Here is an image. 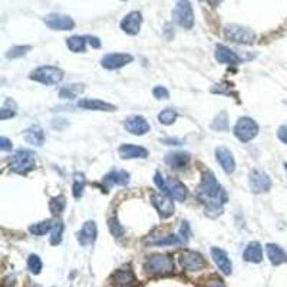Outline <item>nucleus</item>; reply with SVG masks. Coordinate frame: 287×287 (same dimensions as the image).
<instances>
[{
    "label": "nucleus",
    "mask_w": 287,
    "mask_h": 287,
    "mask_svg": "<svg viewBox=\"0 0 287 287\" xmlns=\"http://www.w3.org/2000/svg\"><path fill=\"white\" fill-rule=\"evenodd\" d=\"M215 158L227 174H233L234 170H235V161H234L233 154L230 153L225 147L215 148Z\"/></svg>",
    "instance_id": "obj_17"
},
{
    "label": "nucleus",
    "mask_w": 287,
    "mask_h": 287,
    "mask_svg": "<svg viewBox=\"0 0 287 287\" xmlns=\"http://www.w3.org/2000/svg\"><path fill=\"white\" fill-rule=\"evenodd\" d=\"M179 243H182L181 237L172 234V235H165V237H162L160 240H151L150 244H155V246H175V244H179Z\"/></svg>",
    "instance_id": "obj_34"
},
{
    "label": "nucleus",
    "mask_w": 287,
    "mask_h": 287,
    "mask_svg": "<svg viewBox=\"0 0 287 287\" xmlns=\"http://www.w3.org/2000/svg\"><path fill=\"white\" fill-rule=\"evenodd\" d=\"M86 36H72L66 40V45L69 47V51L75 52V54H81L85 52L86 47Z\"/></svg>",
    "instance_id": "obj_28"
},
{
    "label": "nucleus",
    "mask_w": 287,
    "mask_h": 287,
    "mask_svg": "<svg viewBox=\"0 0 287 287\" xmlns=\"http://www.w3.org/2000/svg\"><path fill=\"white\" fill-rule=\"evenodd\" d=\"M284 168H286V172H287V164H284Z\"/></svg>",
    "instance_id": "obj_50"
},
{
    "label": "nucleus",
    "mask_w": 287,
    "mask_h": 287,
    "mask_svg": "<svg viewBox=\"0 0 287 287\" xmlns=\"http://www.w3.org/2000/svg\"><path fill=\"white\" fill-rule=\"evenodd\" d=\"M46 26L52 30H72L75 27V22L69 16L52 13L45 18Z\"/></svg>",
    "instance_id": "obj_11"
},
{
    "label": "nucleus",
    "mask_w": 287,
    "mask_h": 287,
    "mask_svg": "<svg viewBox=\"0 0 287 287\" xmlns=\"http://www.w3.org/2000/svg\"><path fill=\"white\" fill-rule=\"evenodd\" d=\"M30 49H32V46H15V47L9 49V52L6 54V58L8 59H18V58H22L23 55H26Z\"/></svg>",
    "instance_id": "obj_37"
},
{
    "label": "nucleus",
    "mask_w": 287,
    "mask_h": 287,
    "mask_svg": "<svg viewBox=\"0 0 287 287\" xmlns=\"http://www.w3.org/2000/svg\"><path fill=\"white\" fill-rule=\"evenodd\" d=\"M27 269L30 270V273L33 274H39L40 270H42V260L39 256L36 254H30L29 259H27Z\"/></svg>",
    "instance_id": "obj_36"
},
{
    "label": "nucleus",
    "mask_w": 287,
    "mask_h": 287,
    "mask_svg": "<svg viewBox=\"0 0 287 287\" xmlns=\"http://www.w3.org/2000/svg\"><path fill=\"white\" fill-rule=\"evenodd\" d=\"M104 181L115 185H126L129 182V174L124 170H114L105 175Z\"/></svg>",
    "instance_id": "obj_26"
},
{
    "label": "nucleus",
    "mask_w": 287,
    "mask_h": 287,
    "mask_svg": "<svg viewBox=\"0 0 287 287\" xmlns=\"http://www.w3.org/2000/svg\"><path fill=\"white\" fill-rule=\"evenodd\" d=\"M154 181L157 184V187L160 189H162L168 197H171L175 201H184L187 198V189L185 187L177 181V179H165L162 177L161 172H157L155 177H154Z\"/></svg>",
    "instance_id": "obj_3"
},
{
    "label": "nucleus",
    "mask_w": 287,
    "mask_h": 287,
    "mask_svg": "<svg viewBox=\"0 0 287 287\" xmlns=\"http://www.w3.org/2000/svg\"><path fill=\"white\" fill-rule=\"evenodd\" d=\"M65 206H66V201H65V197H63V196L55 197L49 201V210H51V213L54 215L61 214L63 211V208H65Z\"/></svg>",
    "instance_id": "obj_31"
},
{
    "label": "nucleus",
    "mask_w": 287,
    "mask_h": 287,
    "mask_svg": "<svg viewBox=\"0 0 287 287\" xmlns=\"http://www.w3.org/2000/svg\"><path fill=\"white\" fill-rule=\"evenodd\" d=\"M189 161V154L188 153H171L167 154L165 157V162L172 167V168H184Z\"/></svg>",
    "instance_id": "obj_25"
},
{
    "label": "nucleus",
    "mask_w": 287,
    "mask_h": 287,
    "mask_svg": "<svg viewBox=\"0 0 287 287\" xmlns=\"http://www.w3.org/2000/svg\"><path fill=\"white\" fill-rule=\"evenodd\" d=\"M244 260L249 263H260L263 260V249L259 243H250L243 253Z\"/></svg>",
    "instance_id": "obj_24"
},
{
    "label": "nucleus",
    "mask_w": 287,
    "mask_h": 287,
    "mask_svg": "<svg viewBox=\"0 0 287 287\" xmlns=\"http://www.w3.org/2000/svg\"><path fill=\"white\" fill-rule=\"evenodd\" d=\"M259 134V125L254 119L251 118H240L238 122L234 126V135L237 136V139H240L242 142H249L253 138H256V135Z\"/></svg>",
    "instance_id": "obj_6"
},
{
    "label": "nucleus",
    "mask_w": 287,
    "mask_h": 287,
    "mask_svg": "<svg viewBox=\"0 0 287 287\" xmlns=\"http://www.w3.org/2000/svg\"><path fill=\"white\" fill-rule=\"evenodd\" d=\"M35 154L32 153L30 150L20 148L10 158V168L15 172H18V174H26L27 171H30L35 167Z\"/></svg>",
    "instance_id": "obj_4"
},
{
    "label": "nucleus",
    "mask_w": 287,
    "mask_h": 287,
    "mask_svg": "<svg viewBox=\"0 0 287 287\" xmlns=\"http://www.w3.org/2000/svg\"><path fill=\"white\" fill-rule=\"evenodd\" d=\"M52 230V221L51 220H45V221H40L37 224H33L29 227V231L35 235H45L46 233H49Z\"/></svg>",
    "instance_id": "obj_30"
},
{
    "label": "nucleus",
    "mask_w": 287,
    "mask_h": 287,
    "mask_svg": "<svg viewBox=\"0 0 287 287\" xmlns=\"http://www.w3.org/2000/svg\"><path fill=\"white\" fill-rule=\"evenodd\" d=\"M227 126H228V122H227V115L223 112V114H220V115L214 119V122H213V128H214V129H218V131H224V129H227Z\"/></svg>",
    "instance_id": "obj_40"
},
{
    "label": "nucleus",
    "mask_w": 287,
    "mask_h": 287,
    "mask_svg": "<svg viewBox=\"0 0 287 287\" xmlns=\"http://www.w3.org/2000/svg\"><path fill=\"white\" fill-rule=\"evenodd\" d=\"M144 269L154 276H167L174 271V261L167 254H153L147 259Z\"/></svg>",
    "instance_id": "obj_2"
},
{
    "label": "nucleus",
    "mask_w": 287,
    "mask_h": 287,
    "mask_svg": "<svg viewBox=\"0 0 287 287\" xmlns=\"http://www.w3.org/2000/svg\"><path fill=\"white\" fill-rule=\"evenodd\" d=\"M162 142L165 144V145H179V144H182L181 139H175V138H168V139H164Z\"/></svg>",
    "instance_id": "obj_47"
},
{
    "label": "nucleus",
    "mask_w": 287,
    "mask_h": 287,
    "mask_svg": "<svg viewBox=\"0 0 287 287\" xmlns=\"http://www.w3.org/2000/svg\"><path fill=\"white\" fill-rule=\"evenodd\" d=\"M215 59L220 63H225V65H237V63H240L238 55L224 45L215 46Z\"/></svg>",
    "instance_id": "obj_20"
},
{
    "label": "nucleus",
    "mask_w": 287,
    "mask_h": 287,
    "mask_svg": "<svg viewBox=\"0 0 287 287\" xmlns=\"http://www.w3.org/2000/svg\"><path fill=\"white\" fill-rule=\"evenodd\" d=\"M129 62H132V56L128 54H108L101 59V65L107 69H119Z\"/></svg>",
    "instance_id": "obj_12"
},
{
    "label": "nucleus",
    "mask_w": 287,
    "mask_h": 287,
    "mask_svg": "<svg viewBox=\"0 0 287 287\" xmlns=\"http://www.w3.org/2000/svg\"><path fill=\"white\" fill-rule=\"evenodd\" d=\"M198 200L206 206L208 214L217 215L223 211V206L227 203V194L224 188L217 182L213 172H206L203 175L201 184L197 188Z\"/></svg>",
    "instance_id": "obj_1"
},
{
    "label": "nucleus",
    "mask_w": 287,
    "mask_h": 287,
    "mask_svg": "<svg viewBox=\"0 0 287 287\" xmlns=\"http://www.w3.org/2000/svg\"><path fill=\"white\" fill-rule=\"evenodd\" d=\"M30 79L45 85H56L63 79V72L56 66H40L30 73Z\"/></svg>",
    "instance_id": "obj_5"
},
{
    "label": "nucleus",
    "mask_w": 287,
    "mask_h": 287,
    "mask_svg": "<svg viewBox=\"0 0 287 287\" xmlns=\"http://www.w3.org/2000/svg\"><path fill=\"white\" fill-rule=\"evenodd\" d=\"M277 136L281 142L287 144V125H281L280 128H278Z\"/></svg>",
    "instance_id": "obj_43"
},
{
    "label": "nucleus",
    "mask_w": 287,
    "mask_h": 287,
    "mask_svg": "<svg viewBox=\"0 0 287 287\" xmlns=\"http://www.w3.org/2000/svg\"><path fill=\"white\" fill-rule=\"evenodd\" d=\"M266 251H267V256H269L270 263L273 266H280L283 263L287 261V253L280 246L277 244H267L266 246Z\"/></svg>",
    "instance_id": "obj_22"
},
{
    "label": "nucleus",
    "mask_w": 287,
    "mask_h": 287,
    "mask_svg": "<svg viewBox=\"0 0 287 287\" xmlns=\"http://www.w3.org/2000/svg\"><path fill=\"white\" fill-rule=\"evenodd\" d=\"M225 37L233 40L235 43L243 45H251L256 40V33L249 27L238 26V25H228L224 29Z\"/></svg>",
    "instance_id": "obj_8"
},
{
    "label": "nucleus",
    "mask_w": 287,
    "mask_h": 287,
    "mask_svg": "<svg viewBox=\"0 0 287 287\" xmlns=\"http://www.w3.org/2000/svg\"><path fill=\"white\" fill-rule=\"evenodd\" d=\"M62 233H63V224L59 221L58 224L54 227V231H52V237H51V244L58 246L59 243L62 242Z\"/></svg>",
    "instance_id": "obj_39"
},
{
    "label": "nucleus",
    "mask_w": 287,
    "mask_h": 287,
    "mask_svg": "<svg viewBox=\"0 0 287 287\" xmlns=\"http://www.w3.org/2000/svg\"><path fill=\"white\" fill-rule=\"evenodd\" d=\"M73 197L75 198H81L83 196V189H85V178L83 175H79L76 174L75 175V181H73Z\"/></svg>",
    "instance_id": "obj_35"
},
{
    "label": "nucleus",
    "mask_w": 287,
    "mask_h": 287,
    "mask_svg": "<svg viewBox=\"0 0 287 287\" xmlns=\"http://www.w3.org/2000/svg\"><path fill=\"white\" fill-rule=\"evenodd\" d=\"M142 15L139 12H131L121 20V29L128 35H136L141 29Z\"/></svg>",
    "instance_id": "obj_13"
},
{
    "label": "nucleus",
    "mask_w": 287,
    "mask_h": 287,
    "mask_svg": "<svg viewBox=\"0 0 287 287\" xmlns=\"http://www.w3.org/2000/svg\"><path fill=\"white\" fill-rule=\"evenodd\" d=\"M12 107H16V105H15V102H13L12 99H6L5 105H3L2 109H0V119H2V121H5V119H8V118L15 117L16 109H15V108L12 109Z\"/></svg>",
    "instance_id": "obj_33"
},
{
    "label": "nucleus",
    "mask_w": 287,
    "mask_h": 287,
    "mask_svg": "<svg viewBox=\"0 0 287 287\" xmlns=\"http://www.w3.org/2000/svg\"><path fill=\"white\" fill-rule=\"evenodd\" d=\"M125 129L132 135H145L150 131V124L147 122V119L144 117H129L125 121Z\"/></svg>",
    "instance_id": "obj_16"
},
{
    "label": "nucleus",
    "mask_w": 287,
    "mask_h": 287,
    "mask_svg": "<svg viewBox=\"0 0 287 287\" xmlns=\"http://www.w3.org/2000/svg\"><path fill=\"white\" fill-rule=\"evenodd\" d=\"M153 204L162 218H168L174 214V203H172V198L168 197V196L154 194Z\"/></svg>",
    "instance_id": "obj_14"
},
{
    "label": "nucleus",
    "mask_w": 287,
    "mask_h": 287,
    "mask_svg": "<svg viewBox=\"0 0 287 287\" xmlns=\"http://www.w3.org/2000/svg\"><path fill=\"white\" fill-rule=\"evenodd\" d=\"M179 263H181V266L187 271H200V270L206 269L207 266L204 257L200 253L189 250H185L184 253H181Z\"/></svg>",
    "instance_id": "obj_9"
},
{
    "label": "nucleus",
    "mask_w": 287,
    "mask_h": 287,
    "mask_svg": "<svg viewBox=\"0 0 287 287\" xmlns=\"http://www.w3.org/2000/svg\"><path fill=\"white\" fill-rule=\"evenodd\" d=\"M154 97L157 99H168L170 98V92L167 88H164V86H155L153 90Z\"/></svg>",
    "instance_id": "obj_41"
},
{
    "label": "nucleus",
    "mask_w": 287,
    "mask_h": 287,
    "mask_svg": "<svg viewBox=\"0 0 287 287\" xmlns=\"http://www.w3.org/2000/svg\"><path fill=\"white\" fill-rule=\"evenodd\" d=\"M174 20L178 23L179 26L184 29H193L194 26V12L193 6L188 0H179L172 12Z\"/></svg>",
    "instance_id": "obj_7"
},
{
    "label": "nucleus",
    "mask_w": 287,
    "mask_h": 287,
    "mask_svg": "<svg viewBox=\"0 0 287 287\" xmlns=\"http://www.w3.org/2000/svg\"><path fill=\"white\" fill-rule=\"evenodd\" d=\"M86 40L89 42V45L92 46V47H95V49L101 47V40H99L98 37H95V36H86Z\"/></svg>",
    "instance_id": "obj_45"
},
{
    "label": "nucleus",
    "mask_w": 287,
    "mask_h": 287,
    "mask_svg": "<svg viewBox=\"0 0 287 287\" xmlns=\"http://www.w3.org/2000/svg\"><path fill=\"white\" fill-rule=\"evenodd\" d=\"M32 287H42V286H39V284H35V286H32Z\"/></svg>",
    "instance_id": "obj_49"
},
{
    "label": "nucleus",
    "mask_w": 287,
    "mask_h": 287,
    "mask_svg": "<svg viewBox=\"0 0 287 287\" xmlns=\"http://www.w3.org/2000/svg\"><path fill=\"white\" fill-rule=\"evenodd\" d=\"M270 187H271V179L264 171L254 170L251 172L250 188L253 193H257V194L266 193V191H269Z\"/></svg>",
    "instance_id": "obj_10"
},
{
    "label": "nucleus",
    "mask_w": 287,
    "mask_h": 287,
    "mask_svg": "<svg viewBox=\"0 0 287 287\" xmlns=\"http://www.w3.org/2000/svg\"><path fill=\"white\" fill-rule=\"evenodd\" d=\"M179 237H181L182 243H185L187 240H188V237H189L188 223H182V225H181V231H179Z\"/></svg>",
    "instance_id": "obj_42"
},
{
    "label": "nucleus",
    "mask_w": 287,
    "mask_h": 287,
    "mask_svg": "<svg viewBox=\"0 0 287 287\" xmlns=\"http://www.w3.org/2000/svg\"><path fill=\"white\" fill-rule=\"evenodd\" d=\"M221 2H223V0H207V3H208L210 6H213V8L218 6V5H220Z\"/></svg>",
    "instance_id": "obj_48"
},
{
    "label": "nucleus",
    "mask_w": 287,
    "mask_h": 287,
    "mask_svg": "<svg viewBox=\"0 0 287 287\" xmlns=\"http://www.w3.org/2000/svg\"><path fill=\"white\" fill-rule=\"evenodd\" d=\"M25 139L30 145L40 147L42 144L45 142V132H43V129L39 125L30 126V128H27L26 131H25Z\"/></svg>",
    "instance_id": "obj_23"
},
{
    "label": "nucleus",
    "mask_w": 287,
    "mask_h": 287,
    "mask_svg": "<svg viewBox=\"0 0 287 287\" xmlns=\"http://www.w3.org/2000/svg\"><path fill=\"white\" fill-rule=\"evenodd\" d=\"M83 90L82 85H66L59 90V97L63 99H75Z\"/></svg>",
    "instance_id": "obj_29"
},
{
    "label": "nucleus",
    "mask_w": 287,
    "mask_h": 287,
    "mask_svg": "<svg viewBox=\"0 0 287 287\" xmlns=\"http://www.w3.org/2000/svg\"><path fill=\"white\" fill-rule=\"evenodd\" d=\"M206 287H225V284L221 280H211L206 284Z\"/></svg>",
    "instance_id": "obj_46"
},
{
    "label": "nucleus",
    "mask_w": 287,
    "mask_h": 287,
    "mask_svg": "<svg viewBox=\"0 0 287 287\" xmlns=\"http://www.w3.org/2000/svg\"><path fill=\"white\" fill-rule=\"evenodd\" d=\"M108 224H109V230H111V233H112V235H115V237H122L124 233H125L124 227L119 224V221H118L115 217H112V218L108 221Z\"/></svg>",
    "instance_id": "obj_38"
},
{
    "label": "nucleus",
    "mask_w": 287,
    "mask_h": 287,
    "mask_svg": "<svg viewBox=\"0 0 287 287\" xmlns=\"http://www.w3.org/2000/svg\"><path fill=\"white\" fill-rule=\"evenodd\" d=\"M118 154L121 155L122 160H134V158H147L148 157V151L144 147L131 145V144L121 145L118 150Z\"/></svg>",
    "instance_id": "obj_19"
},
{
    "label": "nucleus",
    "mask_w": 287,
    "mask_h": 287,
    "mask_svg": "<svg viewBox=\"0 0 287 287\" xmlns=\"http://www.w3.org/2000/svg\"><path fill=\"white\" fill-rule=\"evenodd\" d=\"M97 235H98V228L95 221H86L82 230L78 233V242L81 246H89L92 243L97 240Z\"/></svg>",
    "instance_id": "obj_18"
},
{
    "label": "nucleus",
    "mask_w": 287,
    "mask_h": 287,
    "mask_svg": "<svg viewBox=\"0 0 287 287\" xmlns=\"http://www.w3.org/2000/svg\"><path fill=\"white\" fill-rule=\"evenodd\" d=\"M211 256H213V259H214L217 267L221 270L223 274H225V276L231 274L233 264H231V260H230L228 254H227L224 250H221V249H218V247H213V249H211Z\"/></svg>",
    "instance_id": "obj_15"
},
{
    "label": "nucleus",
    "mask_w": 287,
    "mask_h": 287,
    "mask_svg": "<svg viewBox=\"0 0 287 287\" xmlns=\"http://www.w3.org/2000/svg\"><path fill=\"white\" fill-rule=\"evenodd\" d=\"M0 150H2V151H9V150H12V142H10L6 136H2V138H0Z\"/></svg>",
    "instance_id": "obj_44"
},
{
    "label": "nucleus",
    "mask_w": 287,
    "mask_h": 287,
    "mask_svg": "<svg viewBox=\"0 0 287 287\" xmlns=\"http://www.w3.org/2000/svg\"><path fill=\"white\" fill-rule=\"evenodd\" d=\"M177 112L174 109H164L162 112H160L158 115V121L161 122L162 125H172L177 119Z\"/></svg>",
    "instance_id": "obj_32"
},
{
    "label": "nucleus",
    "mask_w": 287,
    "mask_h": 287,
    "mask_svg": "<svg viewBox=\"0 0 287 287\" xmlns=\"http://www.w3.org/2000/svg\"><path fill=\"white\" fill-rule=\"evenodd\" d=\"M78 107L82 109H88V111H105V112H112L115 111L117 107L112 105V104H108L104 101H99V99H81L78 102Z\"/></svg>",
    "instance_id": "obj_21"
},
{
    "label": "nucleus",
    "mask_w": 287,
    "mask_h": 287,
    "mask_svg": "<svg viewBox=\"0 0 287 287\" xmlns=\"http://www.w3.org/2000/svg\"><path fill=\"white\" fill-rule=\"evenodd\" d=\"M114 278H115V283L119 284V286H131L135 281L134 273L131 271L129 267L118 270L117 273L114 274Z\"/></svg>",
    "instance_id": "obj_27"
}]
</instances>
